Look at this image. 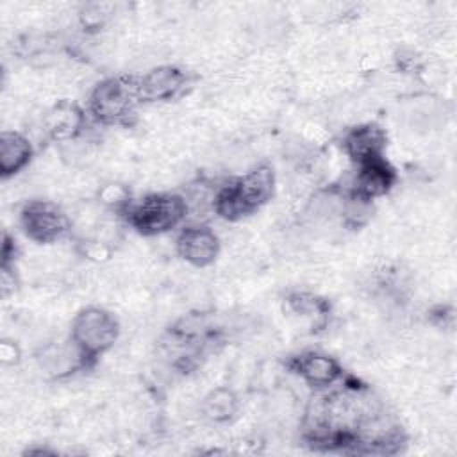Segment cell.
I'll return each instance as SVG.
<instances>
[{
  "instance_id": "cell-1",
  "label": "cell",
  "mask_w": 457,
  "mask_h": 457,
  "mask_svg": "<svg viewBox=\"0 0 457 457\" xmlns=\"http://www.w3.org/2000/svg\"><path fill=\"white\" fill-rule=\"evenodd\" d=\"M273 193V171L268 166L255 168L245 177L225 186L214 202V209L225 218H239L253 212Z\"/></svg>"
},
{
  "instance_id": "cell-2",
  "label": "cell",
  "mask_w": 457,
  "mask_h": 457,
  "mask_svg": "<svg viewBox=\"0 0 457 457\" xmlns=\"http://www.w3.org/2000/svg\"><path fill=\"white\" fill-rule=\"evenodd\" d=\"M186 212L187 204L180 196L150 195L130 209L129 220L141 234L150 236L173 228L180 223Z\"/></svg>"
},
{
  "instance_id": "cell-3",
  "label": "cell",
  "mask_w": 457,
  "mask_h": 457,
  "mask_svg": "<svg viewBox=\"0 0 457 457\" xmlns=\"http://www.w3.org/2000/svg\"><path fill=\"white\" fill-rule=\"evenodd\" d=\"M71 334L73 343L84 352V355L93 357L114 343L118 336V323L109 312L91 307L77 314Z\"/></svg>"
},
{
  "instance_id": "cell-4",
  "label": "cell",
  "mask_w": 457,
  "mask_h": 457,
  "mask_svg": "<svg viewBox=\"0 0 457 457\" xmlns=\"http://www.w3.org/2000/svg\"><path fill=\"white\" fill-rule=\"evenodd\" d=\"M136 100H139L137 82L125 79H109L95 87L89 107L98 120L105 123H114L123 120L132 111Z\"/></svg>"
},
{
  "instance_id": "cell-5",
  "label": "cell",
  "mask_w": 457,
  "mask_h": 457,
  "mask_svg": "<svg viewBox=\"0 0 457 457\" xmlns=\"http://www.w3.org/2000/svg\"><path fill=\"white\" fill-rule=\"evenodd\" d=\"M23 228L29 237L39 243H52L61 239L68 228L66 214L50 202H34L30 204L21 216Z\"/></svg>"
},
{
  "instance_id": "cell-6",
  "label": "cell",
  "mask_w": 457,
  "mask_h": 457,
  "mask_svg": "<svg viewBox=\"0 0 457 457\" xmlns=\"http://www.w3.org/2000/svg\"><path fill=\"white\" fill-rule=\"evenodd\" d=\"M179 253L195 266H207L218 255V237L207 227H187L179 241Z\"/></svg>"
},
{
  "instance_id": "cell-7",
  "label": "cell",
  "mask_w": 457,
  "mask_h": 457,
  "mask_svg": "<svg viewBox=\"0 0 457 457\" xmlns=\"http://www.w3.org/2000/svg\"><path fill=\"white\" fill-rule=\"evenodd\" d=\"M186 77L180 70L171 66H159L148 71L137 82V95L139 100L155 102V100H168L177 95V91L184 86Z\"/></svg>"
},
{
  "instance_id": "cell-8",
  "label": "cell",
  "mask_w": 457,
  "mask_h": 457,
  "mask_svg": "<svg viewBox=\"0 0 457 457\" xmlns=\"http://www.w3.org/2000/svg\"><path fill=\"white\" fill-rule=\"evenodd\" d=\"M348 155L359 164L380 159L384 148V134L375 125H364L353 129L345 141Z\"/></svg>"
},
{
  "instance_id": "cell-9",
  "label": "cell",
  "mask_w": 457,
  "mask_h": 457,
  "mask_svg": "<svg viewBox=\"0 0 457 457\" xmlns=\"http://www.w3.org/2000/svg\"><path fill=\"white\" fill-rule=\"evenodd\" d=\"M393 182V171L382 159H375L361 164L355 179V193L361 200L378 196L389 189Z\"/></svg>"
},
{
  "instance_id": "cell-10",
  "label": "cell",
  "mask_w": 457,
  "mask_h": 457,
  "mask_svg": "<svg viewBox=\"0 0 457 457\" xmlns=\"http://www.w3.org/2000/svg\"><path fill=\"white\" fill-rule=\"evenodd\" d=\"M29 141L16 132H2L0 137V171L4 177L21 170L30 159Z\"/></svg>"
},
{
  "instance_id": "cell-11",
  "label": "cell",
  "mask_w": 457,
  "mask_h": 457,
  "mask_svg": "<svg viewBox=\"0 0 457 457\" xmlns=\"http://www.w3.org/2000/svg\"><path fill=\"white\" fill-rule=\"evenodd\" d=\"M300 375L312 386H328L339 377V366L334 359L321 353H305L298 361Z\"/></svg>"
},
{
  "instance_id": "cell-12",
  "label": "cell",
  "mask_w": 457,
  "mask_h": 457,
  "mask_svg": "<svg viewBox=\"0 0 457 457\" xmlns=\"http://www.w3.org/2000/svg\"><path fill=\"white\" fill-rule=\"evenodd\" d=\"M236 411V398L230 391L227 389H218L211 393L205 400V412L209 418L216 421H223L230 418Z\"/></svg>"
},
{
  "instance_id": "cell-13",
  "label": "cell",
  "mask_w": 457,
  "mask_h": 457,
  "mask_svg": "<svg viewBox=\"0 0 457 457\" xmlns=\"http://www.w3.org/2000/svg\"><path fill=\"white\" fill-rule=\"evenodd\" d=\"M50 129L55 136L66 137L73 134V127H77V112L71 109H57L54 114H50Z\"/></svg>"
}]
</instances>
